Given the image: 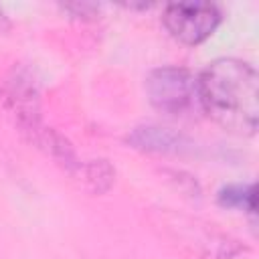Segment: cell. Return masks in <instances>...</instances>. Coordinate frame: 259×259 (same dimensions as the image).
Returning a JSON list of instances; mask_svg holds the SVG:
<instances>
[{
	"instance_id": "2",
	"label": "cell",
	"mask_w": 259,
	"mask_h": 259,
	"mask_svg": "<svg viewBox=\"0 0 259 259\" xmlns=\"http://www.w3.org/2000/svg\"><path fill=\"white\" fill-rule=\"evenodd\" d=\"M150 103L176 119H198L204 115L198 75L184 67H160L146 79Z\"/></svg>"
},
{
	"instance_id": "6",
	"label": "cell",
	"mask_w": 259,
	"mask_h": 259,
	"mask_svg": "<svg viewBox=\"0 0 259 259\" xmlns=\"http://www.w3.org/2000/svg\"><path fill=\"white\" fill-rule=\"evenodd\" d=\"M2 28H6V14L2 12V8H0V30Z\"/></svg>"
},
{
	"instance_id": "5",
	"label": "cell",
	"mask_w": 259,
	"mask_h": 259,
	"mask_svg": "<svg viewBox=\"0 0 259 259\" xmlns=\"http://www.w3.org/2000/svg\"><path fill=\"white\" fill-rule=\"evenodd\" d=\"M219 204L255 212V184H229L219 190Z\"/></svg>"
},
{
	"instance_id": "3",
	"label": "cell",
	"mask_w": 259,
	"mask_h": 259,
	"mask_svg": "<svg viewBox=\"0 0 259 259\" xmlns=\"http://www.w3.org/2000/svg\"><path fill=\"white\" fill-rule=\"evenodd\" d=\"M166 30L184 45H200L221 24V10L208 2H174L164 8Z\"/></svg>"
},
{
	"instance_id": "4",
	"label": "cell",
	"mask_w": 259,
	"mask_h": 259,
	"mask_svg": "<svg viewBox=\"0 0 259 259\" xmlns=\"http://www.w3.org/2000/svg\"><path fill=\"white\" fill-rule=\"evenodd\" d=\"M127 142L134 148L148 150V152H158V154H180L190 146L186 136H182L178 132H172L168 127H160V125L136 127L127 136Z\"/></svg>"
},
{
	"instance_id": "1",
	"label": "cell",
	"mask_w": 259,
	"mask_h": 259,
	"mask_svg": "<svg viewBox=\"0 0 259 259\" xmlns=\"http://www.w3.org/2000/svg\"><path fill=\"white\" fill-rule=\"evenodd\" d=\"M202 111L237 136H253L259 123V77L251 63L221 57L198 75Z\"/></svg>"
}]
</instances>
